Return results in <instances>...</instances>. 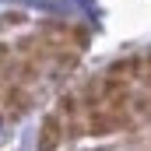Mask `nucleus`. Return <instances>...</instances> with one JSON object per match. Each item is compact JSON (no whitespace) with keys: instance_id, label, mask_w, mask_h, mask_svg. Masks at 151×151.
Instances as JSON below:
<instances>
[{"instance_id":"5","label":"nucleus","mask_w":151,"mask_h":151,"mask_svg":"<svg viewBox=\"0 0 151 151\" xmlns=\"http://www.w3.org/2000/svg\"><path fill=\"white\" fill-rule=\"evenodd\" d=\"M4 119H7V113H4V106H0V127H4Z\"/></svg>"},{"instance_id":"4","label":"nucleus","mask_w":151,"mask_h":151,"mask_svg":"<svg viewBox=\"0 0 151 151\" xmlns=\"http://www.w3.org/2000/svg\"><path fill=\"white\" fill-rule=\"evenodd\" d=\"M21 21H25L21 11H7V14H4V25H21Z\"/></svg>"},{"instance_id":"1","label":"nucleus","mask_w":151,"mask_h":151,"mask_svg":"<svg viewBox=\"0 0 151 151\" xmlns=\"http://www.w3.org/2000/svg\"><path fill=\"white\" fill-rule=\"evenodd\" d=\"M0 106H4L7 119H21V116L32 109L28 84H21V81H7V84H4V91H0Z\"/></svg>"},{"instance_id":"2","label":"nucleus","mask_w":151,"mask_h":151,"mask_svg":"<svg viewBox=\"0 0 151 151\" xmlns=\"http://www.w3.org/2000/svg\"><path fill=\"white\" fill-rule=\"evenodd\" d=\"M63 144V113H53L42 119V130H39V148H56Z\"/></svg>"},{"instance_id":"3","label":"nucleus","mask_w":151,"mask_h":151,"mask_svg":"<svg viewBox=\"0 0 151 151\" xmlns=\"http://www.w3.org/2000/svg\"><path fill=\"white\" fill-rule=\"evenodd\" d=\"M0 77H4V81H11V77H14V63H11V46H4V42H0Z\"/></svg>"}]
</instances>
